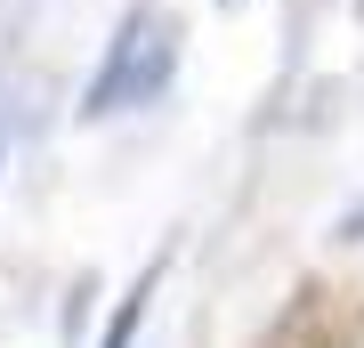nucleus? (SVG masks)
I'll use <instances>...</instances> for the list:
<instances>
[{"label": "nucleus", "instance_id": "2", "mask_svg": "<svg viewBox=\"0 0 364 348\" xmlns=\"http://www.w3.org/2000/svg\"><path fill=\"white\" fill-rule=\"evenodd\" d=\"M146 300H154V268H146V275H138V292L114 308V324H105V340H97V348H130V340H138V316H146Z\"/></svg>", "mask_w": 364, "mask_h": 348}, {"label": "nucleus", "instance_id": "3", "mask_svg": "<svg viewBox=\"0 0 364 348\" xmlns=\"http://www.w3.org/2000/svg\"><path fill=\"white\" fill-rule=\"evenodd\" d=\"M340 243H364V211H356V219H340Z\"/></svg>", "mask_w": 364, "mask_h": 348}, {"label": "nucleus", "instance_id": "1", "mask_svg": "<svg viewBox=\"0 0 364 348\" xmlns=\"http://www.w3.org/2000/svg\"><path fill=\"white\" fill-rule=\"evenodd\" d=\"M178 73V25L154 9L122 16V33L105 41V65L81 90V122H105V114H130V105H154V90Z\"/></svg>", "mask_w": 364, "mask_h": 348}]
</instances>
